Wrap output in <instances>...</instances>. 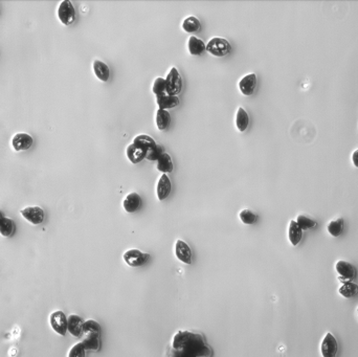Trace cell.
Returning <instances> with one entry per match:
<instances>
[{
    "mask_svg": "<svg viewBox=\"0 0 358 357\" xmlns=\"http://www.w3.org/2000/svg\"><path fill=\"white\" fill-rule=\"evenodd\" d=\"M231 50L229 42L224 38L215 37L207 44V52L215 57H224Z\"/></svg>",
    "mask_w": 358,
    "mask_h": 357,
    "instance_id": "obj_1",
    "label": "cell"
},
{
    "mask_svg": "<svg viewBox=\"0 0 358 357\" xmlns=\"http://www.w3.org/2000/svg\"><path fill=\"white\" fill-rule=\"evenodd\" d=\"M182 89V79L178 71L173 67L166 78V92L169 95L177 96Z\"/></svg>",
    "mask_w": 358,
    "mask_h": 357,
    "instance_id": "obj_2",
    "label": "cell"
},
{
    "mask_svg": "<svg viewBox=\"0 0 358 357\" xmlns=\"http://www.w3.org/2000/svg\"><path fill=\"white\" fill-rule=\"evenodd\" d=\"M58 18L64 25H71L74 22L75 9L71 0H63L58 7Z\"/></svg>",
    "mask_w": 358,
    "mask_h": 357,
    "instance_id": "obj_3",
    "label": "cell"
},
{
    "mask_svg": "<svg viewBox=\"0 0 358 357\" xmlns=\"http://www.w3.org/2000/svg\"><path fill=\"white\" fill-rule=\"evenodd\" d=\"M149 255L143 253L139 249H129L124 254V260L131 267H140L146 264L148 261Z\"/></svg>",
    "mask_w": 358,
    "mask_h": 357,
    "instance_id": "obj_4",
    "label": "cell"
},
{
    "mask_svg": "<svg viewBox=\"0 0 358 357\" xmlns=\"http://www.w3.org/2000/svg\"><path fill=\"white\" fill-rule=\"evenodd\" d=\"M20 214L25 220L34 225L41 224L45 217L44 211L40 207H27L20 211Z\"/></svg>",
    "mask_w": 358,
    "mask_h": 357,
    "instance_id": "obj_5",
    "label": "cell"
},
{
    "mask_svg": "<svg viewBox=\"0 0 358 357\" xmlns=\"http://www.w3.org/2000/svg\"><path fill=\"white\" fill-rule=\"evenodd\" d=\"M51 326L56 333L61 336H65L67 332V317L63 311H55L50 317Z\"/></svg>",
    "mask_w": 358,
    "mask_h": 357,
    "instance_id": "obj_6",
    "label": "cell"
},
{
    "mask_svg": "<svg viewBox=\"0 0 358 357\" xmlns=\"http://www.w3.org/2000/svg\"><path fill=\"white\" fill-rule=\"evenodd\" d=\"M336 272L340 275V281L342 283H347V282H352L355 275H356V270L355 267L347 261H338L336 263Z\"/></svg>",
    "mask_w": 358,
    "mask_h": 357,
    "instance_id": "obj_7",
    "label": "cell"
},
{
    "mask_svg": "<svg viewBox=\"0 0 358 357\" xmlns=\"http://www.w3.org/2000/svg\"><path fill=\"white\" fill-rule=\"evenodd\" d=\"M33 143H34V140L30 134L20 132V133L15 134L13 137L12 147L17 152L26 151L33 146Z\"/></svg>",
    "mask_w": 358,
    "mask_h": 357,
    "instance_id": "obj_8",
    "label": "cell"
},
{
    "mask_svg": "<svg viewBox=\"0 0 358 357\" xmlns=\"http://www.w3.org/2000/svg\"><path fill=\"white\" fill-rule=\"evenodd\" d=\"M321 351L323 357H336L337 351H338V345L335 337L329 332L324 337L322 346H321Z\"/></svg>",
    "mask_w": 358,
    "mask_h": 357,
    "instance_id": "obj_9",
    "label": "cell"
},
{
    "mask_svg": "<svg viewBox=\"0 0 358 357\" xmlns=\"http://www.w3.org/2000/svg\"><path fill=\"white\" fill-rule=\"evenodd\" d=\"M84 321L76 314H71L67 317V331L71 332L74 337H81L83 335Z\"/></svg>",
    "mask_w": 358,
    "mask_h": 357,
    "instance_id": "obj_10",
    "label": "cell"
},
{
    "mask_svg": "<svg viewBox=\"0 0 358 357\" xmlns=\"http://www.w3.org/2000/svg\"><path fill=\"white\" fill-rule=\"evenodd\" d=\"M257 86L256 73H248L239 82V88L244 95H251L255 92Z\"/></svg>",
    "mask_w": 358,
    "mask_h": 357,
    "instance_id": "obj_11",
    "label": "cell"
},
{
    "mask_svg": "<svg viewBox=\"0 0 358 357\" xmlns=\"http://www.w3.org/2000/svg\"><path fill=\"white\" fill-rule=\"evenodd\" d=\"M175 254L178 260L185 264L192 263V250L190 246L182 240H177L175 245Z\"/></svg>",
    "mask_w": 358,
    "mask_h": 357,
    "instance_id": "obj_12",
    "label": "cell"
},
{
    "mask_svg": "<svg viewBox=\"0 0 358 357\" xmlns=\"http://www.w3.org/2000/svg\"><path fill=\"white\" fill-rule=\"evenodd\" d=\"M142 206V198L138 193H130L123 202V207L127 213H134Z\"/></svg>",
    "mask_w": 358,
    "mask_h": 357,
    "instance_id": "obj_13",
    "label": "cell"
},
{
    "mask_svg": "<svg viewBox=\"0 0 358 357\" xmlns=\"http://www.w3.org/2000/svg\"><path fill=\"white\" fill-rule=\"evenodd\" d=\"M171 180L170 178L167 176V174H162V176H160L158 183H157V197L160 201L167 199L168 196L170 195L171 193Z\"/></svg>",
    "mask_w": 358,
    "mask_h": 357,
    "instance_id": "obj_14",
    "label": "cell"
},
{
    "mask_svg": "<svg viewBox=\"0 0 358 357\" xmlns=\"http://www.w3.org/2000/svg\"><path fill=\"white\" fill-rule=\"evenodd\" d=\"M146 156L147 151L134 144L133 143L127 147V157L132 163H139L146 158Z\"/></svg>",
    "mask_w": 358,
    "mask_h": 357,
    "instance_id": "obj_15",
    "label": "cell"
},
{
    "mask_svg": "<svg viewBox=\"0 0 358 357\" xmlns=\"http://www.w3.org/2000/svg\"><path fill=\"white\" fill-rule=\"evenodd\" d=\"M156 101H157V105H158L159 109H164V110L176 107V106L179 104L178 96L169 95L167 92H164L160 95H157Z\"/></svg>",
    "mask_w": 358,
    "mask_h": 357,
    "instance_id": "obj_16",
    "label": "cell"
},
{
    "mask_svg": "<svg viewBox=\"0 0 358 357\" xmlns=\"http://www.w3.org/2000/svg\"><path fill=\"white\" fill-rule=\"evenodd\" d=\"M93 71L96 75V78L99 80H101L102 82H107L109 76H110V70L108 65L100 61V60H95L93 62Z\"/></svg>",
    "mask_w": 358,
    "mask_h": 357,
    "instance_id": "obj_17",
    "label": "cell"
},
{
    "mask_svg": "<svg viewBox=\"0 0 358 357\" xmlns=\"http://www.w3.org/2000/svg\"><path fill=\"white\" fill-rule=\"evenodd\" d=\"M188 47L190 54L193 56H200L203 54V52L207 51V44H205V42L195 36L190 37Z\"/></svg>",
    "mask_w": 358,
    "mask_h": 357,
    "instance_id": "obj_18",
    "label": "cell"
},
{
    "mask_svg": "<svg viewBox=\"0 0 358 357\" xmlns=\"http://www.w3.org/2000/svg\"><path fill=\"white\" fill-rule=\"evenodd\" d=\"M302 236H303L302 228L298 226L296 221L292 220L289 224V229H288V237L290 243H291L293 246H296L299 242H301Z\"/></svg>",
    "mask_w": 358,
    "mask_h": 357,
    "instance_id": "obj_19",
    "label": "cell"
},
{
    "mask_svg": "<svg viewBox=\"0 0 358 357\" xmlns=\"http://www.w3.org/2000/svg\"><path fill=\"white\" fill-rule=\"evenodd\" d=\"M133 143L143 148V150H146L147 153L150 150H152L153 148H155L157 144L156 142L154 141V139H152L151 137H149V135H146V134L138 135V137L133 140Z\"/></svg>",
    "mask_w": 358,
    "mask_h": 357,
    "instance_id": "obj_20",
    "label": "cell"
},
{
    "mask_svg": "<svg viewBox=\"0 0 358 357\" xmlns=\"http://www.w3.org/2000/svg\"><path fill=\"white\" fill-rule=\"evenodd\" d=\"M82 345L85 350H90V351H98L100 348V335L98 334H89L85 335L84 340L82 342Z\"/></svg>",
    "mask_w": 358,
    "mask_h": 357,
    "instance_id": "obj_21",
    "label": "cell"
},
{
    "mask_svg": "<svg viewBox=\"0 0 358 357\" xmlns=\"http://www.w3.org/2000/svg\"><path fill=\"white\" fill-rule=\"evenodd\" d=\"M200 21L199 19L194 17V16H189L187 17L185 20H183L182 22V28L183 31L189 33V34H192V33H196L200 30Z\"/></svg>",
    "mask_w": 358,
    "mask_h": 357,
    "instance_id": "obj_22",
    "label": "cell"
},
{
    "mask_svg": "<svg viewBox=\"0 0 358 357\" xmlns=\"http://www.w3.org/2000/svg\"><path fill=\"white\" fill-rule=\"evenodd\" d=\"M248 124H249L248 113L242 107H239L236 117V126L238 130L241 132H244L248 127Z\"/></svg>",
    "mask_w": 358,
    "mask_h": 357,
    "instance_id": "obj_23",
    "label": "cell"
},
{
    "mask_svg": "<svg viewBox=\"0 0 358 357\" xmlns=\"http://www.w3.org/2000/svg\"><path fill=\"white\" fill-rule=\"evenodd\" d=\"M171 122V115L168 110L158 109L156 112V125L159 130L167 129Z\"/></svg>",
    "mask_w": 358,
    "mask_h": 357,
    "instance_id": "obj_24",
    "label": "cell"
},
{
    "mask_svg": "<svg viewBox=\"0 0 358 357\" xmlns=\"http://www.w3.org/2000/svg\"><path fill=\"white\" fill-rule=\"evenodd\" d=\"M157 169L158 171L162 172L163 174L170 173L173 171V162L172 158L168 153H163L162 155L157 160Z\"/></svg>",
    "mask_w": 358,
    "mask_h": 357,
    "instance_id": "obj_25",
    "label": "cell"
},
{
    "mask_svg": "<svg viewBox=\"0 0 358 357\" xmlns=\"http://www.w3.org/2000/svg\"><path fill=\"white\" fill-rule=\"evenodd\" d=\"M15 230V223L11 218L4 217L0 220V235L3 237H11Z\"/></svg>",
    "mask_w": 358,
    "mask_h": 357,
    "instance_id": "obj_26",
    "label": "cell"
},
{
    "mask_svg": "<svg viewBox=\"0 0 358 357\" xmlns=\"http://www.w3.org/2000/svg\"><path fill=\"white\" fill-rule=\"evenodd\" d=\"M338 292L346 298H351L358 293V286L353 282H347L344 283L343 286H341V288L338 289Z\"/></svg>",
    "mask_w": 358,
    "mask_h": 357,
    "instance_id": "obj_27",
    "label": "cell"
},
{
    "mask_svg": "<svg viewBox=\"0 0 358 357\" xmlns=\"http://www.w3.org/2000/svg\"><path fill=\"white\" fill-rule=\"evenodd\" d=\"M344 230V220L337 219L328 224V231L332 237H340Z\"/></svg>",
    "mask_w": 358,
    "mask_h": 357,
    "instance_id": "obj_28",
    "label": "cell"
},
{
    "mask_svg": "<svg viewBox=\"0 0 358 357\" xmlns=\"http://www.w3.org/2000/svg\"><path fill=\"white\" fill-rule=\"evenodd\" d=\"M83 334L89 335V334H98L101 335V326L98 322L93 320H88L84 323L83 327Z\"/></svg>",
    "mask_w": 358,
    "mask_h": 357,
    "instance_id": "obj_29",
    "label": "cell"
},
{
    "mask_svg": "<svg viewBox=\"0 0 358 357\" xmlns=\"http://www.w3.org/2000/svg\"><path fill=\"white\" fill-rule=\"evenodd\" d=\"M239 217L241 219L242 222L244 224H254L257 221V215L255 213H253L250 210H243L240 212Z\"/></svg>",
    "mask_w": 358,
    "mask_h": 357,
    "instance_id": "obj_30",
    "label": "cell"
},
{
    "mask_svg": "<svg viewBox=\"0 0 358 357\" xmlns=\"http://www.w3.org/2000/svg\"><path fill=\"white\" fill-rule=\"evenodd\" d=\"M296 223L298 224V226L302 228V230H306V229H310L316 226V222L314 220L308 218L304 215H299L296 219Z\"/></svg>",
    "mask_w": 358,
    "mask_h": 357,
    "instance_id": "obj_31",
    "label": "cell"
},
{
    "mask_svg": "<svg viewBox=\"0 0 358 357\" xmlns=\"http://www.w3.org/2000/svg\"><path fill=\"white\" fill-rule=\"evenodd\" d=\"M152 90H153V93L156 96L166 92V79L156 78L155 81H154Z\"/></svg>",
    "mask_w": 358,
    "mask_h": 357,
    "instance_id": "obj_32",
    "label": "cell"
},
{
    "mask_svg": "<svg viewBox=\"0 0 358 357\" xmlns=\"http://www.w3.org/2000/svg\"><path fill=\"white\" fill-rule=\"evenodd\" d=\"M163 153H164L163 148L161 146H159V144H156L155 148H153L152 150H150L147 153L146 158L148 160H158V158L162 155Z\"/></svg>",
    "mask_w": 358,
    "mask_h": 357,
    "instance_id": "obj_33",
    "label": "cell"
},
{
    "mask_svg": "<svg viewBox=\"0 0 358 357\" xmlns=\"http://www.w3.org/2000/svg\"><path fill=\"white\" fill-rule=\"evenodd\" d=\"M85 349L82 343L74 345L69 353V357H85Z\"/></svg>",
    "mask_w": 358,
    "mask_h": 357,
    "instance_id": "obj_34",
    "label": "cell"
},
{
    "mask_svg": "<svg viewBox=\"0 0 358 357\" xmlns=\"http://www.w3.org/2000/svg\"><path fill=\"white\" fill-rule=\"evenodd\" d=\"M352 160H353L354 166H355L356 168H358V149L354 151L353 155H352Z\"/></svg>",
    "mask_w": 358,
    "mask_h": 357,
    "instance_id": "obj_35",
    "label": "cell"
},
{
    "mask_svg": "<svg viewBox=\"0 0 358 357\" xmlns=\"http://www.w3.org/2000/svg\"><path fill=\"white\" fill-rule=\"evenodd\" d=\"M4 218V214L2 213V212L1 211H0V220H2Z\"/></svg>",
    "mask_w": 358,
    "mask_h": 357,
    "instance_id": "obj_36",
    "label": "cell"
},
{
    "mask_svg": "<svg viewBox=\"0 0 358 357\" xmlns=\"http://www.w3.org/2000/svg\"><path fill=\"white\" fill-rule=\"evenodd\" d=\"M357 314H358V309H357Z\"/></svg>",
    "mask_w": 358,
    "mask_h": 357,
    "instance_id": "obj_37",
    "label": "cell"
}]
</instances>
